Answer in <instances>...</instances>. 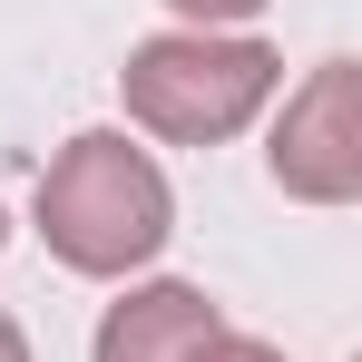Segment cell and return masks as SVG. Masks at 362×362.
<instances>
[{
  "label": "cell",
  "instance_id": "6da1fadb",
  "mask_svg": "<svg viewBox=\"0 0 362 362\" xmlns=\"http://www.w3.org/2000/svg\"><path fill=\"white\" fill-rule=\"evenodd\" d=\"M40 235H49V255L69 274H137L157 245L177 235V196L147 167V147L88 127L40 177Z\"/></svg>",
  "mask_w": 362,
  "mask_h": 362
},
{
  "label": "cell",
  "instance_id": "7a4b0ae2",
  "mask_svg": "<svg viewBox=\"0 0 362 362\" xmlns=\"http://www.w3.org/2000/svg\"><path fill=\"white\" fill-rule=\"evenodd\" d=\"M274 78H284V59H274L264 40H216V30L137 40L127 69H118L127 118L157 127V137H177V147H216V137H235V127L274 98Z\"/></svg>",
  "mask_w": 362,
  "mask_h": 362
},
{
  "label": "cell",
  "instance_id": "3957f363",
  "mask_svg": "<svg viewBox=\"0 0 362 362\" xmlns=\"http://www.w3.org/2000/svg\"><path fill=\"white\" fill-rule=\"evenodd\" d=\"M274 186L303 206H353L362 196V69L323 59L303 78V98L274 127Z\"/></svg>",
  "mask_w": 362,
  "mask_h": 362
},
{
  "label": "cell",
  "instance_id": "277c9868",
  "mask_svg": "<svg viewBox=\"0 0 362 362\" xmlns=\"http://www.w3.org/2000/svg\"><path fill=\"white\" fill-rule=\"evenodd\" d=\"M216 333H226V313L196 294V284H137L127 303H108L98 362H206Z\"/></svg>",
  "mask_w": 362,
  "mask_h": 362
},
{
  "label": "cell",
  "instance_id": "5b68a950",
  "mask_svg": "<svg viewBox=\"0 0 362 362\" xmlns=\"http://www.w3.org/2000/svg\"><path fill=\"white\" fill-rule=\"evenodd\" d=\"M167 10H186L196 30H226V20H255L264 0H167Z\"/></svg>",
  "mask_w": 362,
  "mask_h": 362
},
{
  "label": "cell",
  "instance_id": "8992f818",
  "mask_svg": "<svg viewBox=\"0 0 362 362\" xmlns=\"http://www.w3.org/2000/svg\"><path fill=\"white\" fill-rule=\"evenodd\" d=\"M206 362H284V353H274V343H255V333H216Z\"/></svg>",
  "mask_w": 362,
  "mask_h": 362
},
{
  "label": "cell",
  "instance_id": "52a82bcc",
  "mask_svg": "<svg viewBox=\"0 0 362 362\" xmlns=\"http://www.w3.org/2000/svg\"><path fill=\"white\" fill-rule=\"evenodd\" d=\"M0 362H30V343H20V323L0 313Z\"/></svg>",
  "mask_w": 362,
  "mask_h": 362
},
{
  "label": "cell",
  "instance_id": "ba28073f",
  "mask_svg": "<svg viewBox=\"0 0 362 362\" xmlns=\"http://www.w3.org/2000/svg\"><path fill=\"white\" fill-rule=\"evenodd\" d=\"M0 245H10V226H0Z\"/></svg>",
  "mask_w": 362,
  "mask_h": 362
}]
</instances>
